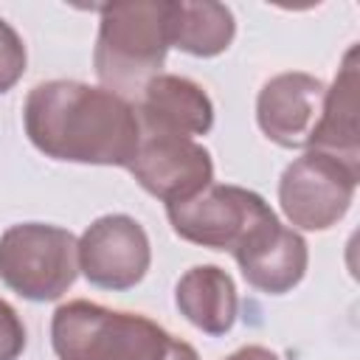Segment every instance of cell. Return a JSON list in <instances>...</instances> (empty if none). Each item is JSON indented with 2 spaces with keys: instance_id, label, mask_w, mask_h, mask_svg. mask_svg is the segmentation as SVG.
Masks as SVG:
<instances>
[{
  "instance_id": "1",
  "label": "cell",
  "mask_w": 360,
  "mask_h": 360,
  "mask_svg": "<svg viewBox=\"0 0 360 360\" xmlns=\"http://www.w3.org/2000/svg\"><path fill=\"white\" fill-rule=\"evenodd\" d=\"M25 132L56 160L129 166L138 149V112L121 96L82 82L53 79L25 98Z\"/></svg>"
},
{
  "instance_id": "2",
  "label": "cell",
  "mask_w": 360,
  "mask_h": 360,
  "mask_svg": "<svg viewBox=\"0 0 360 360\" xmlns=\"http://www.w3.org/2000/svg\"><path fill=\"white\" fill-rule=\"evenodd\" d=\"M51 340L59 360H200L194 346L155 321L90 301L62 304L51 321Z\"/></svg>"
},
{
  "instance_id": "3",
  "label": "cell",
  "mask_w": 360,
  "mask_h": 360,
  "mask_svg": "<svg viewBox=\"0 0 360 360\" xmlns=\"http://www.w3.org/2000/svg\"><path fill=\"white\" fill-rule=\"evenodd\" d=\"M169 51V3L127 0L101 6L96 42V73L104 90L124 101H138L158 76Z\"/></svg>"
},
{
  "instance_id": "4",
  "label": "cell",
  "mask_w": 360,
  "mask_h": 360,
  "mask_svg": "<svg viewBox=\"0 0 360 360\" xmlns=\"http://www.w3.org/2000/svg\"><path fill=\"white\" fill-rule=\"evenodd\" d=\"M79 273V242L59 225L22 222L0 236V278L31 301L59 298Z\"/></svg>"
},
{
  "instance_id": "5",
  "label": "cell",
  "mask_w": 360,
  "mask_h": 360,
  "mask_svg": "<svg viewBox=\"0 0 360 360\" xmlns=\"http://www.w3.org/2000/svg\"><path fill=\"white\" fill-rule=\"evenodd\" d=\"M166 214L177 236L214 250H236L256 228L276 217L256 191L214 183L188 200L169 202Z\"/></svg>"
},
{
  "instance_id": "6",
  "label": "cell",
  "mask_w": 360,
  "mask_h": 360,
  "mask_svg": "<svg viewBox=\"0 0 360 360\" xmlns=\"http://www.w3.org/2000/svg\"><path fill=\"white\" fill-rule=\"evenodd\" d=\"M354 186V166L312 149L284 169L278 183V200L292 225L307 231H323L346 214Z\"/></svg>"
},
{
  "instance_id": "7",
  "label": "cell",
  "mask_w": 360,
  "mask_h": 360,
  "mask_svg": "<svg viewBox=\"0 0 360 360\" xmlns=\"http://www.w3.org/2000/svg\"><path fill=\"white\" fill-rule=\"evenodd\" d=\"M141 124V138L135 158L129 160V172L135 180L155 197L169 202L188 200L200 194L205 186H211V155L188 135L155 127V124Z\"/></svg>"
},
{
  "instance_id": "8",
  "label": "cell",
  "mask_w": 360,
  "mask_h": 360,
  "mask_svg": "<svg viewBox=\"0 0 360 360\" xmlns=\"http://www.w3.org/2000/svg\"><path fill=\"white\" fill-rule=\"evenodd\" d=\"M79 267L96 287L127 290L149 270L146 231L127 214L96 219L79 239Z\"/></svg>"
},
{
  "instance_id": "9",
  "label": "cell",
  "mask_w": 360,
  "mask_h": 360,
  "mask_svg": "<svg viewBox=\"0 0 360 360\" xmlns=\"http://www.w3.org/2000/svg\"><path fill=\"white\" fill-rule=\"evenodd\" d=\"M326 87L309 73L273 76L256 104L262 132L281 146H309V138L321 121Z\"/></svg>"
},
{
  "instance_id": "10",
  "label": "cell",
  "mask_w": 360,
  "mask_h": 360,
  "mask_svg": "<svg viewBox=\"0 0 360 360\" xmlns=\"http://www.w3.org/2000/svg\"><path fill=\"white\" fill-rule=\"evenodd\" d=\"M242 276L248 284L264 292H287L295 287L307 270V245L292 231L284 228L276 217L256 228L236 250H233Z\"/></svg>"
},
{
  "instance_id": "11",
  "label": "cell",
  "mask_w": 360,
  "mask_h": 360,
  "mask_svg": "<svg viewBox=\"0 0 360 360\" xmlns=\"http://www.w3.org/2000/svg\"><path fill=\"white\" fill-rule=\"evenodd\" d=\"M138 121L155 124L180 135H202L211 129L214 107L205 90L183 76H155L138 98Z\"/></svg>"
},
{
  "instance_id": "12",
  "label": "cell",
  "mask_w": 360,
  "mask_h": 360,
  "mask_svg": "<svg viewBox=\"0 0 360 360\" xmlns=\"http://www.w3.org/2000/svg\"><path fill=\"white\" fill-rule=\"evenodd\" d=\"M315 152H326L349 166H360L357 158V48H349L343 68L323 96L321 121L309 138Z\"/></svg>"
},
{
  "instance_id": "13",
  "label": "cell",
  "mask_w": 360,
  "mask_h": 360,
  "mask_svg": "<svg viewBox=\"0 0 360 360\" xmlns=\"http://www.w3.org/2000/svg\"><path fill=\"white\" fill-rule=\"evenodd\" d=\"M177 309L202 332L222 335L236 321V287L231 276L214 264L191 267L174 290Z\"/></svg>"
},
{
  "instance_id": "14",
  "label": "cell",
  "mask_w": 360,
  "mask_h": 360,
  "mask_svg": "<svg viewBox=\"0 0 360 360\" xmlns=\"http://www.w3.org/2000/svg\"><path fill=\"white\" fill-rule=\"evenodd\" d=\"M233 14L222 3H169V45L194 56H214L233 39Z\"/></svg>"
},
{
  "instance_id": "15",
  "label": "cell",
  "mask_w": 360,
  "mask_h": 360,
  "mask_svg": "<svg viewBox=\"0 0 360 360\" xmlns=\"http://www.w3.org/2000/svg\"><path fill=\"white\" fill-rule=\"evenodd\" d=\"M25 70V45L17 31L0 17V93H6Z\"/></svg>"
},
{
  "instance_id": "16",
  "label": "cell",
  "mask_w": 360,
  "mask_h": 360,
  "mask_svg": "<svg viewBox=\"0 0 360 360\" xmlns=\"http://www.w3.org/2000/svg\"><path fill=\"white\" fill-rule=\"evenodd\" d=\"M25 349V329L11 304L0 301V360H17Z\"/></svg>"
},
{
  "instance_id": "17",
  "label": "cell",
  "mask_w": 360,
  "mask_h": 360,
  "mask_svg": "<svg viewBox=\"0 0 360 360\" xmlns=\"http://www.w3.org/2000/svg\"><path fill=\"white\" fill-rule=\"evenodd\" d=\"M225 360H278V357L270 349H264V346H242L239 352H233Z\"/></svg>"
}]
</instances>
